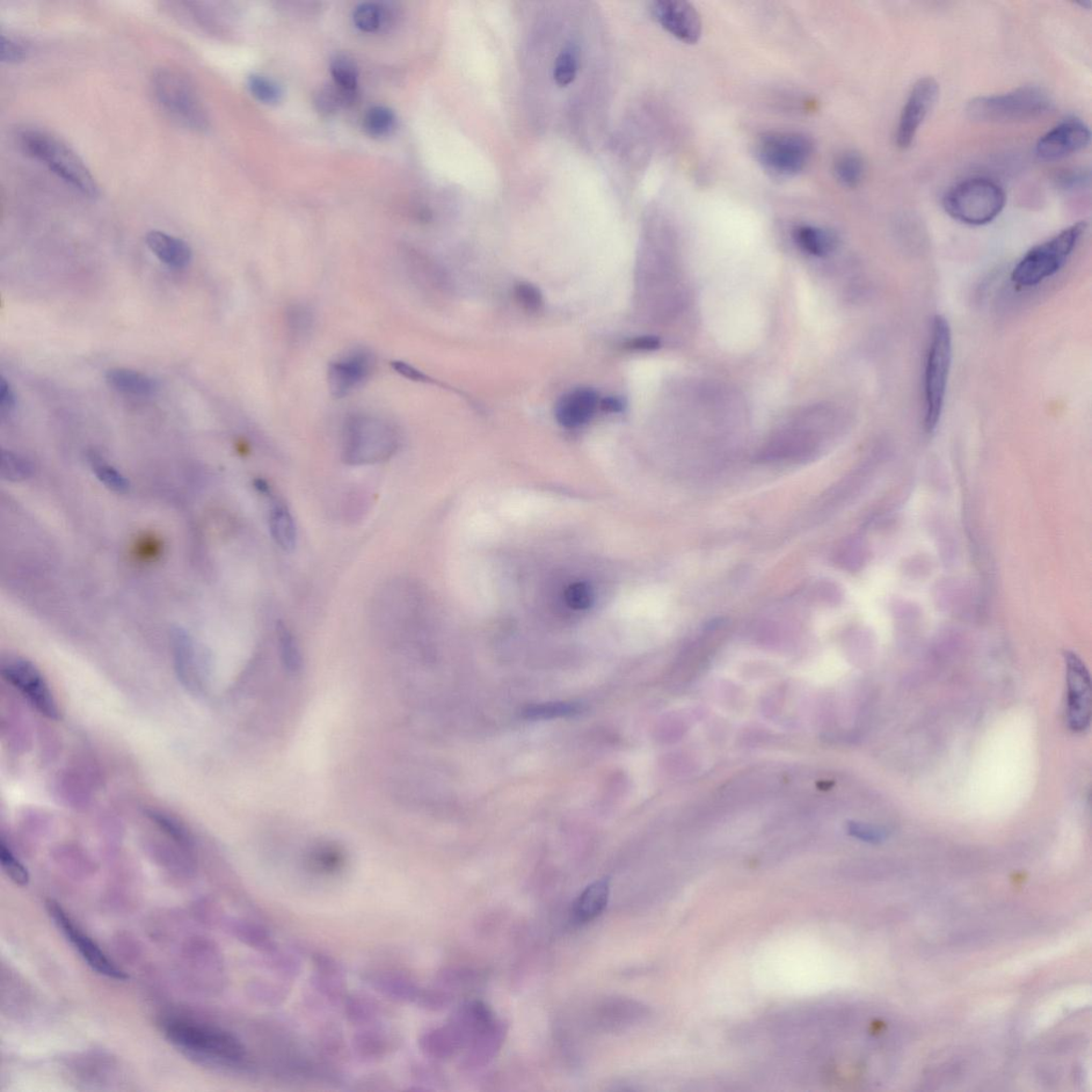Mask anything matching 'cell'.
Returning a JSON list of instances; mask_svg holds the SVG:
<instances>
[{
	"label": "cell",
	"mask_w": 1092,
	"mask_h": 1092,
	"mask_svg": "<svg viewBox=\"0 0 1092 1092\" xmlns=\"http://www.w3.org/2000/svg\"><path fill=\"white\" fill-rule=\"evenodd\" d=\"M814 144L800 133L773 132L763 135L755 145L756 158L776 177L789 178L803 172L811 162Z\"/></svg>",
	"instance_id": "obj_9"
},
{
	"label": "cell",
	"mask_w": 1092,
	"mask_h": 1092,
	"mask_svg": "<svg viewBox=\"0 0 1092 1092\" xmlns=\"http://www.w3.org/2000/svg\"><path fill=\"white\" fill-rule=\"evenodd\" d=\"M610 880L603 878L588 886L573 902L572 921L578 926L587 924L600 916L608 905Z\"/></svg>",
	"instance_id": "obj_20"
},
{
	"label": "cell",
	"mask_w": 1092,
	"mask_h": 1092,
	"mask_svg": "<svg viewBox=\"0 0 1092 1092\" xmlns=\"http://www.w3.org/2000/svg\"><path fill=\"white\" fill-rule=\"evenodd\" d=\"M368 984L392 1001L417 1004L421 990L409 978L400 973L375 972L369 973Z\"/></svg>",
	"instance_id": "obj_22"
},
{
	"label": "cell",
	"mask_w": 1092,
	"mask_h": 1092,
	"mask_svg": "<svg viewBox=\"0 0 1092 1092\" xmlns=\"http://www.w3.org/2000/svg\"><path fill=\"white\" fill-rule=\"evenodd\" d=\"M507 1032V1024L495 1019L467 1047L462 1067L470 1072H474V1070L489 1064L504 1045Z\"/></svg>",
	"instance_id": "obj_17"
},
{
	"label": "cell",
	"mask_w": 1092,
	"mask_h": 1092,
	"mask_svg": "<svg viewBox=\"0 0 1092 1092\" xmlns=\"http://www.w3.org/2000/svg\"><path fill=\"white\" fill-rule=\"evenodd\" d=\"M1053 101L1038 87L1026 86L996 96L973 99L966 113L975 122L1014 123L1038 119L1051 111Z\"/></svg>",
	"instance_id": "obj_8"
},
{
	"label": "cell",
	"mask_w": 1092,
	"mask_h": 1092,
	"mask_svg": "<svg viewBox=\"0 0 1092 1092\" xmlns=\"http://www.w3.org/2000/svg\"><path fill=\"white\" fill-rule=\"evenodd\" d=\"M602 409L607 412L618 413L623 410V403L621 399L616 397H608L601 403Z\"/></svg>",
	"instance_id": "obj_52"
},
{
	"label": "cell",
	"mask_w": 1092,
	"mask_h": 1092,
	"mask_svg": "<svg viewBox=\"0 0 1092 1092\" xmlns=\"http://www.w3.org/2000/svg\"><path fill=\"white\" fill-rule=\"evenodd\" d=\"M148 818L162 832L167 839L177 843L179 846L188 848L192 844L186 827L170 814L159 810H150Z\"/></svg>",
	"instance_id": "obj_33"
},
{
	"label": "cell",
	"mask_w": 1092,
	"mask_h": 1092,
	"mask_svg": "<svg viewBox=\"0 0 1092 1092\" xmlns=\"http://www.w3.org/2000/svg\"><path fill=\"white\" fill-rule=\"evenodd\" d=\"M392 1041L384 1032L374 1028L361 1030L353 1038V1048L360 1059L366 1061L380 1060L387 1055Z\"/></svg>",
	"instance_id": "obj_29"
},
{
	"label": "cell",
	"mask_w": 1092,
	"mask_h": 1092,
	"mask_svg": "<svg viewBox=\"0 0 1092 1092\" xmlns=\"http://www.w3.org/2000/svg\"><path fill=\"white\" fill-rule=\"evenodd\" d=\"M1067 723L1075 733L1087 731L1091 722L1092 695L1088 669L1073 652H1066Z\"/></svg>",
	"instance_id": "obj_11"
},
{
	"label": "cell",
	"mask_w": 1092,
	"mask_h": 1092,
	"mask_svg": "<svg viewBox=\"0 0 1092 1092\" xmlns=\"http://www.w3.org/2000/svg\"><path fill=\"white\" fill-rule=\"evenodd\" d=\"M152 89L157 103L174 121L194 132H206L209 118L198 90L184 73L160 68L152 77Z\"/></svg>",
	"instance_id": "obj_7"
},
{
	"label": "cell",
	"mask_w": 1092,
	"mask_h": 1092,
	"mask_svg": "<svg viewBox=\"0 0 1092 1092\" xmlns=\"http://www.w3.org/2000/svg\"><path fill=\"white\" fill-rule=\"evenodd\" d=\"M47 910L50 916L60 927L68 940L74 946L76 951L80 953L86 963L88 964L93 970L104 975L109 979L116 980L127 979L126 972L119 969L111 959H109L103 951L92 940L91 938L83 933V930L76 926V924L71 920V917L64 912L63 908L55 900L47 901Z\"/></svg>",
	"instance_id": "obj_13"
},
{
	"label": "cell",
	"mask_w": 1092,
	"mask_h": 1092,
	"mask_svg": "<svg viewBox=\"0 0 1092 1092\" xmlns=\"http://www.w3.org/2000/svg\"><path fill=\"white\" fill-rule=\"evenodd\" d=\"M247 88L252 96L264 104H276L280 101L282 92L278 85L273 80L260 75H252L247 79Z\"/></svg>",
	"instance_id": "obj_43"
},
{
	"label": "cell",
	"mask_w": 1092,
	"mask_h": 1092,
	"mask_svg": "<svg viewBox=\"0 0 1092 1092\" xmlns=\"http://www.w3.org/2000/svg\"><path fill=\"white\" fill-rule=\"evenodd\" d=\"M1006 204V193L997 181L988 178L961 180L946 192L943 207L952 220L973 227L992 222Z\"/></svg>",
	"instance_id": "obj_6"
},
{
	"label": "cell",
	"mask_w": 1092,
	"mask_h": 1092,
	"mask_svg": "<svg viewBox=\"0 0 1092 1092\" xmlns=\"http://www.w3.org/2000/svg\"><path fill=\"white\" fill-rule=\"evenodd\" d=\"M598 405L599 397L594 391L575 390L559 400L556 419L566 428H578L592 419Z\"/></svg>",
	"instance_id": "obj_18"
},
{
	"label": "cell",
	"mask_w": 1092,
	"mask_h": 1092,
	"mask_svg": "<svg viewBox=\"0 0 1092 1092\" xmlns=\"http://www.w3.org/2000/svg\"><path fill=\"white\" fill-rule=\"evenodd\" d=\"M315 974L313 985L326 999L339 1001L345 995L346 981L343 967L337 960L325 955L314 959Z\"/></svg>",
	"instance_id": "obj_23"
},
{
	"label": "cell",
	"mask_w": 1092,
	"mask_h": 1092,
	"mask_svg": "<svg viewBox=\"0 0 1092 1092\" xmlns=\"http://www.w3.org/2000/svg\"><path fill=\"white\" fill-rule=\"evenodd\" d=\"M19 140L28 155L40 160L75 191L91 199L100 194L99 185L88 166L56 136L39 128H26L21 130Z\"/></svg>",
	"instance_id": "obj_2"
},
{
	"label": "cell",
	"mask_w": 1092,
	"mask_h": 1092,
	"mask_svg": "<svg viewBox=\"0 0 1092 1092\" xmlns=\"http://www.w3.org/2000/svg\"><path fill=\"white\" fill-rule=\"evenodd\" d=\"M388 13L375 3L361 4L353 12V23L364 33H375L387 21Z\"/></svg>",
	"instance_id": "obj_37"
},
{
	"label": "cell",
	"mask_w": 1092,
	"mask_h": 1092,
	"mask_svg": "<svg viewBox=\"0 0 1092 1092\" xmlns=\"http://www.w3.org/2000/svg\"><path fill=\"white\" fill-rule=\"evenodd\" d=\"M939 85L933 77L917 80L902 108L897 129L898 147L906 150L912 144L922 124L927 118L939 97Z\"/></svg>",
	"instance_id": "obj_12"
},
{
	"label": "cell",
	"mask_w": 1092,
	"mask_h": 1092,
	"mask_svg": "<svg viewBox=\"0 0 1092 1092\" xmlns=\"http://www.w3.org/2000/svg\"><path fill=\"white\" fill-rule=\"evenodd\" d=\"M652 13L662 28L674 38L694 45L702 34V20L695 7L682 0H659L652 5Z\"/></svg>",
	"instance_id": "obj_14"
},
{
	"label": "cell",
	"mask_w": 1092,
	"mask_h": 1092,
	"mask_svg": "<svg viewBox=\"0 0 1092 1092\" xmlns=\"http://www.w3.org/2000/svg\"><path fill=\"white\" fill-rule=\"evenodd\" d=\"M586 710L579 702H548L526 706L521 717L527 720H545L578 716Z\"/></svg>",
	"instance_id": "obj_31"
},
{
	"label": "cell",
	"mask_w": 1092,
	"mask_h": 1092,
	"mask_svg": "<svg viewBox=\"0 0 1092 1092\" xmlns=\"http://www.w3.org/2000/svg\"><path fill=\"white\" fill-rule=\"evenodd\" d=\"M33 465L27 459L4 450L2 454V477L7 482L19 483L33 475Z\"/></svg>",
	"instance_id": "obj_40"
},
{
	"label": "cell",
	"mask_w": 1092,
	"mask_h": 1092,
	"mask_svg": "<svg viewBox=\"0 0 1092 1092\" xmlns=\"http://www.w3.org/2000/svg\"><path fill=\"white\" fill-rule=\"evenodd\" d=\"M310 862L313 869L329 873L337 872L343 865L344 856L338 847L325 846L313 851Z\"/></svg>",
	"instance_id": "obj_42"
},
{
	"label": "cell",
	"mask_w": 1092,
	"mask_h": 1092,
	"mask_svg": "<svg viewBox=\"0 0 1092 1092\" xmlns=\"http://www.w3.org/2000/svg\"><path fill=\"white\" fill-rule=\"evenodd\" d=\"M29 53V47L23 41L12 38L9 35H2V43H0V60L7 63H17L26 60Z\"/></svg>",
	"instance_id": "obj_46"
},
{
	"label": "cell",
	"mask_w": 1092,
	"mask_h": 1092,
	"mask_svg": "<svg viewBox=\"0 0 1092 1092\" xmlns=\"http://www.w3.org/2000/svg\"><path fill=\"white\" fill-rule=\"evenodd\" d=\"M0 861H2V868L14 884L20 886H25L29 883V872L24 864L14 856L8 844L6 843L4 837L0 842Z\"/></svg>",
	"instance_id": "obj_41"
},
{
	"label": "cell",
	"mask_w": 1092,
	"mask_h": 1092,
	"mask_svg": "<svg viewBox=\"0 0 1092 1092\" xmlns=\"http://www.w3.org/2000/svg\"><path fill=\"white\" fill-rule=\"evenodd\" d=\"M0 672L3 679L16 688L41 715L52 720L60 719V712L54 694L45 676L32 661L8 655L3 658Z\"/></svg>",
	"instance_id": "obj_10"
},
{
	"label": "cell",
	"mask_w": 1092,
	"mask_h": 1092,
	"mask_svg": "<svg viewBox=\"0 0 1092 1092\" xmlns=\"http://www.w3.org/2000/svg\"><path fill=\"white\" fill-rule=\"evenodd\" d=\"M174 655H176L177 672L185 686L193 690L201 689L198 659L195 658L194 646L192 639L185 632L178 630L173 635Z\"/></svg>",
	"instance_id": "obj_25"
},
{
	"label": "cell",
	"mask_w": 1092,
	"mask_h": 1092,
	"mask_svg": "<svg viewBox=\"0 0 1092 1092\" xmlns=\"http://www.w3.org/2000/svg\"><path fill=\"white\" fill-rule=\"evenodd\" d=\"M164 1035L188 1059L206 1067L235 1069L245 1065L246 1052L234 1035L217 1026L185 1018H167Z\"/></svg>",
	"instance_id": "obj_1"
},
{
	"label": "cell",
	"mask_w": 1092,
	"mask_h": 1092,
	"mask_svg": "<svg viewBox=\"0 0 1092 1092\" xmlns=\"http://www.w3.org/2000/svg\"><path fill=\"white\" fill-rule=\"evenodd\" d=\"M345 1013L349 1022L363 1028L373 1024L380 1018V1006L367 996L353 995L347 997Z\"/></svg>",
	"instance_id": "obj_32"
},
{
	"label": "cell",
	"mask_w": 1092,
	"mask_h": 1092,
	"mask_svg": "<svg viewBox=\"0 0 1092 1092\" xmlns=\"http://www.w3.org/2000/svg\"><path fill=\"white\" fill-rule=\"evenodd\" d=\"M400 446L397 429L390 421L368 414L348 418L343 432V460L368 465L389 460Z\"/></svg>",
	"instance_id": "obj_4"
},
{
	"label": "cell",
	"mask_w": 1092,
	"mask_h": 1092,
	"mask_svg": "<svg viewBox=\"0 0 1092 1092\" xmlns=\"http://www.w3.org/2000/svg\"><path fill=\"white\" fill-rule=\"evenodd\" d=\"M331 73L334 85L354 97L359 79L358 68L354 61L347 56H338L331 63Z\"/></svg>",
	"instance_id": "obj_34"
},
{
	"label": "cell",
	"mask_w": 1092,
	"mask_h": 1092,
	"mask_svg": "<svg viewBox=\"0 0 1092 1092\" xmlns=\"http://www.w3.org/2000/svg\"><path fill=\"white\" fill-rule=\"evenodd\" d=\"M279 649L284 665L291 673L300 672L301 668V654L293 633L283 622L276 624Z\"/></svg>",
	"instance_id": "obj_36"
},
{
	"label": "cell",
	"mask_w": 1092,
	"mask_h": 1092,
	"mask_svg": "<svg viewBox=\"0 0 1092 1092\" xmlns=\"http://www.w3.org/2000/svg\"><path fill=\"white\" fill-rule=\"evenodd\" d=\"M105 378L109 387L127 395L152 396L158 390L157 382L153 380L151 377L133 369H109Z\"/></svg>",
	"instance_id": "obj_26"
},
{
	"label": "cell",
	"mask_w": 1092,
	"mask_h": 1092,
	"mask_svg": "<svg viewBox=\"0 0 1092 1092\" xmlns=\"http://www.w3.org/2000/svg\"><path fill=\"white\" fill-rule=\"evenodd\" d=\"M1090 137L1086 124L1076 119L1066 120L1040 138L1036 153L1039 158L1050 162L1065 158L1086 148Z\"/></svg>",
	"instance_id": "obj_15"
},
{
	"label": "cell",
	"mask_w": 1092,
	"mask_h": 1092,
	"mask_svg": "<svg viewBox=\"0 0 1092 1092\" xmlns=\"http://www.w3.org/2000/svg\"><path fill=\"white\" fill-rule=\"evenodd\" d=\"M659 341L655 338H638L629 341L626 347L630 349H636V351H650V349L658 348Z\"/></svg>",
	"instance_id": "obj_51"
},
{
	"label": "cell",
	"mask_w": 1092,
	"mask_h": 1092,
	"mask_svg": "<svg viewBox=\"0 0 1092 1092\" xmlns=\"http://www.w3.org/2000/svg\"><path fill=\"white\" fill-rule=\"evenodd\" d=\"M353 99V96L341 91L340 88H338L337 86H335V88L329 87V88H326L320 91L317 96L316 104L319 108V111H322L326 113H330L337 111V109H339L341 105L349 103V101H352Z\"/></svg>",
	"instance_id": "obj_45"
},
{
	"label": "cell",
	"mask_w": 1092,
	"mask_h": 1092,
	"mask_svg": "<svg viewBox=\"0 0 1092 1092\" xmlns=\"http://www.w3.org/2000/svg\"><path fill=\"white\" fill-rule=\"evenodd\" d=\"M89 462L94 474L101 484L116 493H126L129 489L128 480L118 470L108 464L103 458L96 453L89 455Z\"/></svg>",
	"instance_id": "obj_35"
},
{
	"label": "cell",
	"mask_w": 1092,
	"mask_h": 1092,
	"mask_svg": "<svg viewBox=\"0 0 1092 1092\" xmlns=\"http://www.w3.org/2000/svg\"><path fill=\"white\" fill-rule=\"evenodd\" d=\"M855 832L861 839L870 842H880L886 837V832L877 827H871L866 825L856 826Z\"/></svg>",
	"instance_id": "obj_50"
},
{
	"label": "cell",
	"mask_w": 1092,
	"mask_h": 1092,
	"mask_svg": "<svg viewBox=\"0 0 1092 1092\" xmlns=\"http://www.w3.org/2000/svg\"><path fill=\"white\" fill-rule=\"evenodd\" d=\"M419 1045L426 1057L436 1060L454 1058L467 1047L461 1033L450 1022L421 1033Z\"/></svg>",
	"instance_id": "obj_19"
},
{
	"label": "cell",
	"mask_w": 1092,
	"mask_h": 1092,
	"mask_svg": "<svg viewBox=\"0 0 1092 1092\" xmlns=\"http://www.w3.org/2000/svg\"><path fill=\"white\" fill-rule=\"evenodd\" d=\"M579 72V49L575 46H567L560 53L555 61L554 79L559 87L570 86Z\"/></svg>",
	"instance_id": "obj_38"
},
{
	"label": "cell",
	"mask_w": 1092,
	"mask_h": 1092,
	"mask_svg": "<svg viewBox=\"0 0 1092 1092\" xmlns=\"http://www.w3.org/2000/svg\"><path fill=\"white\" fill-rule=\"evenodd\" d=\"M269 530L280 548L291 552L297 545V526L293 514L281 500H274L269 513Z\"/></svg>",
	"instance_id": "obj_27"
},
{
	"label": "cell",
	"mask_w": 1092,
	"mask_h": 1092,
	"mask_svg": "<svg viewBox=\"0 0 1092 1092\" xmlns=\"http://www.w3.org/2000/svg\"><path fill=\"white\" fill-rule=\"evenodd\" d=\"M834 174L843 186L858 187L861 184L865 174L863 157L855 151L843 152L835 159Z\"/></svg>",
	"instance_id": "obj_30"
},
{
	"label": "cell",
	"mask_w": 1092,
	"mask_h": 1092,
	"mask_svg": "<svg viewBox=\"0 0 1092 1092\" xmlns=\"http://www.w3.org/2000/svg\"><path fill=\"white\" fill-rule=\"evenodd\" d=\"M515 297L524 309L537 312L542 308V294L533 284L526 282L516 284Z\"/></svg>",
	"instance_id": "obj_47"
},
{
	"label": "cell",
	"mask_w": 1092,
	"mask_h": 1092,
	"mask_svg": "<svg viewBox=\"0 0 1092 1092\" xmlns=\"http://www.w3.org/2000/svg\"><path fill=\"white\" fill-rule=\"evenodd\" d=\"M645 1015L642 1005L626 999H611L600 1005L594 1015L596 1025L616 1030L639 1020Z\"/></svg>",
	"instance_id": "obj_24"
},
{
	"label": "cell",
	"mask_w": 1092,
	"mask_h": 1092,
	"mask_svg": "<svg viewBox=\"0 0 1092 1092\" xmlns=\"http://www.w3.org/2000/svg\"><path fill=\"white\" fill-rule=\"evenodd\" d=\"M375 367L373 353L364 349L348 353L330 364L327 382L335 397H344L368 380Z\"/></svg>",
	"instance_id": "obj_16"
},
{
	"label": "cell",
	"mask_w": 1092,
	"mask_h": 1092,
	"mask_svg": "<svg viewBox=\"0 0 1092 1092\" xmlns=\"http://www.w3.org/2000/svg\"><path fill=\"white\" fill-rule=\"evenodd\" d=\"M952 358L951 326L942 315H936L931 324L926 368H924V426L933 433L943 412L946 389Z\"/></svg>",
	"instance_id": "obj_3"
},
{
	"label": "cell",
	"mask_w": 1092,
	"mask_h": 1092,
	"mask_svg": "<svg viewBox=\"0 0 1092 1092\" xmlns=\"http://www.w3.org/2000/svg\"><path fill=\"white\" fill-rule=\"evenodd\" d=\"M793 238L803 250L818 257L832 253L837 246L834 233L813 225H800L793 231Z\"/></svg>",
	"instance_id": "obj_28"
},
{
	"label": "cell",
	"mask_w": 1092,
	"mask_h": 1092,
	"mask_svg": "<svg viewBox=\"0 0 1092 1092\" xmlns=\"http://www.w3.org/2000/svg\"><path fill=\"white\" fill-rule=\"evenodd\" d=\"M287 326L291 337L301 340L310 333L313 326V315L303 305H295L287 311Z\"/></svg>",
	"instance_id": "obj_44"
},
{
	"label": "cell",
	"mask_w": 1092,
	"mask_h": 1092,
	"mask_svg": "<svg viewBox=\"0 0 1092 1092\" xmlns=\"http://www.w3.org/2000/svg\"><path fill=\"white\" fill-rule=\"evenodd\" d=\"M395 124V114L391 109L376 106L364 116L363 127L373 137H382L391 132Z\"/></svg>",
	"instance_id": "obj_39"
},
{
	"label": "cell",
	"mask_w": 1092,
	"mask_h": 1092,
	"mask_svg": "<svg viewBox=\"0 0 1092 1092\" xmlns=\"http://www.w3.org/2000/svg\"><path fill=\"white\" fill-rule=\"evenodd\" d=\"M1088 224L1080 221L1041 243L1025 254L1011 273L1018 288H1032L1052 278L1065 267L1081 242Z\"/></svg>",
	"instance_id": "obj_5"
},
{
	"label": "cell",
	"mask_w": 1092,
	"mask_h": 1092,
	"mask_svg": "<svg viewBox=\"0 0 1092 1092\" xmlns=\"http://www.w3.org/2000/svg\"><path fill=\"white\" fill-rule=\"evenodd\" d=\"M17 406V398L10 384L7 382L5 378L0 384V407L4 415L11 414Z\"/></svg>",
	"instance_id": "obj_49"
},
{
	"label": "cell",
	"mask_w": 1092,
	"mask_h": 1092,
	"mask_svg": "<svg viewBox=\"0 0 1092 1092\" xmlns=\"http://www.w3.org/2000/svg\"><path fill=\"white\" fill-rule=\"evenodd\" d=\"M150 250L172 268H185L193 260L192 247L184 240L160 231H151L145 238Z\"/></svg>",
	"instance_id": "obj_21"
},
{
	"label": "cell",
	"mask_w": 1092,
	"mask_h": 1092,
	"mask_svg": "<svg viewBox=\"0 0 1092 1092\" xmlns=\"http://www.w3.org/2000/svg\"><path fill=\"white\" fill-rule=\"evenodd\" d=\"M566 603L575 609H586L592 606L593 594L591 587L582 582L571 585L566 593Z\"/></svg>",
	"instance_id": "obj_48"
}]
</instances>
